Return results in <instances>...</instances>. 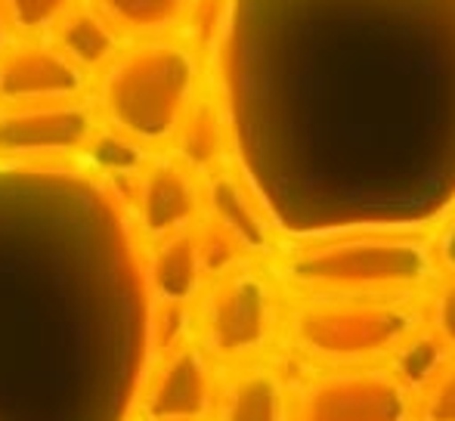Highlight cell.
Returning <instances> with one entry per match:
<instances>
[{
	"instance_id": "cb8c5ba5",
	"label": "cell",
	"mask_w": 455,
	"mask_h": 421,
	"mask_svg": "<svg viewBox=\"0 0 455 421\" xmlns=\"http://www.w3.org/2000/svg\"><path fill=\"white\" fill-rule=\"evenodd\" d=\"M434 260H437L450 276H455V214L437 233V242H434Z\"/></svg>"
},
{
	"instance_id": "7402d4cb",
	"label": "cell",
	"mask_w": 455,
	"mask_h": 421,
	"mask_svg": "<svg viewBox=\"0 0 455 421\" xmlns=\"http://www.w3.org/2000/svg\"><path fill=\"white\" fill-rule=\"evenodd\" d=\"M68 4H72V0H0L4 12L22 31L47 28L50 22H56V19L68 10Z\"/></svg>"
},
{
	"instance_id": "d6986e66",
	"label": "cell",
	"mask_w": 455,
	"mask_h": 421,
	"mask_svg": "<svg viewBox=\"0 0 455 421\" xmlns=\"http://www.w3.org/2000/svg\"><path fill=\"white\" fill-rule=\"evenodd\" d=\"M87 158H91L93 168H100L108 177H127L137 174L143 168V149H140L137 139L124 137V133H96L84 143Z\"/></svg>"
},
{
	"instance_id": "9c48e42d",
	"label": "cell",
	"mask_w": 455,
	"mask_h": 421,
	"mask_svg": "<svg viewBox=\"0 0 455 421\" xmlns=\"http://www.w3.org/2000/svg\"><path fill=\"white\" fill-rule=\"evenodd\" d=\"M93 137V115L87 106L44 103V106H10L0 112V158L35 162L66 152L84 149Z\"/></svg>"
},
{
	"instance_id": "5b68a950",
	"label": "cell",
	"mask_w": 455,
	"mask_h": 421,
	"mask_svg": "<svg viewBox=\"0 0 455 421\" xmlns=\"http://www.w3.org/2000/svg\"><path fill=\"white\" fill-rule=\"evenodd\" d=\"M196 91V60L177 44H140L112 66L102 87L108 118L137 143H162L180 131Z\"/></svg>"
},
{
	"instance_id": "44dd1931",
	"label": "cell",
	"mask_w": 455,
	"mask_h": 421,
	"mask_svg": "<svg viewBox=\"0 0 455 421\" xmlns=\"http://www.w3.org/2000/svg\"><path fill=\"white\" fill-rule=\"evenodd\" d=\"M196 239H198V260H202L204 276H223L227 270H233L242 254V248L217 223H208L202 229V235H196Z\"/></svg>"
},
{
	"instance_id": "ba28073f",
	"label": "cell",
	"mask_w": 455,
	"mask_h": 421,
	"mask_svg": "<svg viewBox=\"0 0 455 421\" xmlns=\"http://www.w3.org/2000/svg\"><path fill=\"white\" fill-rule=\"evenodd\" d=\"M217 375L198 344H180L149 366L131 421H211Z\"/></svg>"
},
{
	"instance_id": "9a60e30c",
	"label": "cell",
	"mask_w": 455,
	"mask_h": 421,
	"mask_svg": "<svg viewBox=\"0 0 455 421\" xmlns=\"http://www.w3.org/2000/svg\"><path fill=\"white\" fill-rule=\"evenodd\" d=\"M450 360H455L450 344H446L443 338H440L437 331L425 322L421 329H415L412 335H409L406 341H403L400 347L387 356L384 366H387L390 372H394L396 378L409 387V391L419 393L421 387H425Z\"/></svg>"
},
{
	"instance_id": "d4e9b609",
	"label": "cell",
	"mask_w": 455,
	"mask_h": 421,
	"mask_svg": "<svg viewBox=\"0 0 455 421\" xmlns=\"http://www.w3.org/2000/svg\"><path fill=\"white\" fill-rule=\"evenodd\" d=\"M4 41H6V22H4V6H0V50H4Z\"/></svg>"
},
{
	"instance_id": "8992f818",
	"label": "cell",
	"mask_w": 455,
	"mask_h": 421,
	"mask_svg": "<svg viewBox=\"0 0 455 421\" xmlns=\"http://www.w3.org/2000/svg\"><path fill=\"white\" fill-rule=\"evenodd\" d=\"M291 421H415V393L384 362L319 369L294 387Z\"/></svg>"
},
{
	"instance_id": "52a82bcc",
	"label": "cell",
	"mask_w": 455,
	"mask_h": 421,
	"mask_svg": "<svg viewBox=\"0 0 455 421\" xmlns=\"http://www.w3.org/2000/svg\"><path fill=\"white\" fill-rule=\"evenodd\" d=\"M275 335V295L260 273L233 266L208 291L202 307V350L217 362H248Z\"/></svg>"
},
{
	"instance_id": "6da1fadb",
	"label": "cell",
	"mask_w": 455,
	"mask_h": 421,
	"mask_svg": "<svg viewBox=\"0 0 455 421\" xmlns=\"http://www.w3.org/2000/svg\"><path fill=\"white\" fill-rule=\"evenodd\" d=\"M229 124L273 226L412 229L455 202V0H233Z\"/></svg>"
},
{
	"instance_id": "e0dca14e",
	"label": "cell",
	"mask_w": 455,
	"mask_h": 421,
	"mask_svg": "<svg viewBox=\"0 0 455 421\" xmlns=\"http://www.w3.org/2000/svg\"><path fill=\"white\" fill-rule=\"evenodd\" d=\"M180 131V155L189 168H214L227 146V131H223L220 115L211 106H196L186 112Z\"/></svg>"
},
{
	"instance_id": "30bf717a",
	"label": "cell",
	"mask_w": 455,
	"mask_h": 421,
	"mask_svg": "<svg viewBox=\"0 0 455 421\" xmlns=\"http://www.w3.org/2000/svg\"><path fill=\"white\" fill-rule=\"evenodd\" d=\"M81 84V68L62 50L25 44L0 56V99L6 106L68 103Z\"/></svg>"
},
{
	"instance_id": "2e32d148",
	"label": "cell",
	"mask_w": 455,
	"mask_h": 421,
	"mask_svg": "<svg viewBox=\"0 0 455 421\" xmlns=\"http://www.w3.org/2000/svg\"><path fill=\"white\" fill-rule=\"evenodd\" d=\"M60 50L75 66L93 68L106 62L115 50V35L108 22L93 10H75L60 25Z\"/></svg>"
},
{
	"instance_id": "3957f363",
	"label": "cell",
	"mask_w": 455,
	"mask_h": 421,
	"mask_svg": "<svg viewBox=\"0 0 455 421\" xmlns=\"http://www.w3.org/2000/svg\"><path fill=\"white\" fill-rule=\"evenodd\" d=\"M434 270V248L412 229H350L304 239L279 276L304 295H412Z\"/></svg>"
},
{
	"instance_id": "4fadbf2b",
	"label": "cell",
	"mask_w": 455,
	"mask_h": 421,
	"mask_svg": "<svg viewBox=\"0 0 455 421\" xmlns=\"http://www.w3.org/2000/svg\"><path fill=\"white\" fill-rule=\"evenodd\" d=\"M211 223L223 229L242 251L267 254L273 248V223L254 193L233 174H214L204 189Z\"/></svg>"
},
{
	"instance_id": "ac0fdd59",
	"label": "cell",
	"mask_w": 455,
	"mask_h": 421,
	"mask_svg": "<svg viewBox=\"0 0 455 421\" xmlns=\"http://www.w3.org/2000/svg\"><path fill=\"white\" fill-rule=\"evenodd\" d=\"M102 16L133 31H158L186 10L189 0H96Z\"/></svg>"
},
{
	"instance_id": "7a4b0ae2",
	"label": "cell",
	"mask_w": 455,
	"mask_h": 421,
	"mask_svg": "<svg viewBox=\"0 0 455 421\" xmlns=\"http://www.w3.org/2000/svg\"><path fill=\"white\" fill-rule=\"evenodd\" d=\"M81 177L0 171V421H131L156 298L106 193Z\"/></svg>"
},
{
	"instance_id": "7c38bea8",
	"label": "cell",
	"mask_w": 455,
	"mask_h": 421,
	"mask_svg": "<svg viewBox=\"0 0 455 421\" xmlns=\"http://www.w3.org/2000/svg\"><path fill=\"white\" fill-rule=\"evenodd\" d=\"M140 226L152 239L189 229L198 214V189L189 171L177 162L149 164L137 187Z\"/></svg>"
},
{
	"instance_id": "277c9868",
	"label": "cell",
	"mask_w": 455,
	"mask_h": 421,
	"mask_svg": "<svg viewBox=\"0 0 455 421\" xmlns=\"http://www.w3.org/2000/svg\"><path fill=\"white\" fill-rule=\"evenodd\" d=\"M425 322L412 295H307L288 316V341L319 369L381 366Z\"/></svg>"
},
{
	"instance_id": "8fae6325",
	"label": "cell",
	"mask_w": 455,
	"mask_h": 421,
	"mask_svg": "<svg viewBox=\"0 0 455 421\" xmlns=\"http://www.w3.org/2000/svg\"><path fill=\"white\" fill-rule=\"evenodd\" d=\"M294 387L267 362H235L217 381L211 421H291Z\"/></svg>"
},
{
	"instance_id": "603a6c76",
	"label": "cell",
	"mask_w": 455,
	"mask_h": 421,
	"mask_svg": "<svg viewBox=\"0 0 455 421\" xmlns=\"http://www.w3.org/2000/svg\"><path fill=\"white\" fill-rule=\"evenodd\" d=\"M427 325L450 344V350L455 353V276L434 291L431 304H427Z\"/></svg>"
},
{
	"instance_id": "ffe728a7",
	"label": "cell",
	"mask_w": 455,
	"mask_h": 421,
	"mask_svg": "<svg viewBox=\"0 0 455 421\" xmlns=\"http://www.w3.org/2000/svg\"><path fill=\"white\" fill-rule=\"evenodd\" d=\"M415 421H455V360L415 393Z\"/></svg>"
},
{
	"instance_id": "5bb4252c",
	"label": "cell",
	"mask_w": 455,
	"mask_h": 421,
	"mask_svg": "<svg viewBox=\"0 0 455 421\" xmlns=\"http://www.w3.org/2000/svg\"><path fill=\"white\" fill-rule=\"evenodd\" d=\"M204 279L202 260H198V239L189 229L162 235L152 251L146 282L156 301L189 304Z\"/></svg>"
}]
</instances>
